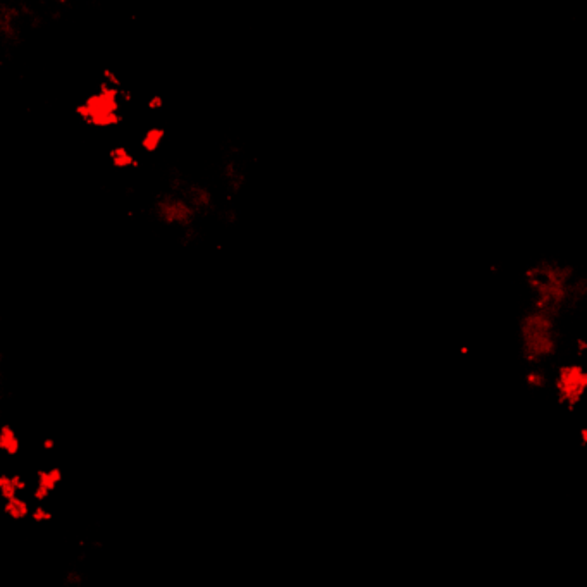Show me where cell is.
<instances>
[{
	"instance_id": "1",
	"label": "cell",
	"mask_w": 587,
	"mask_h": 587,
	"mask_svg": "<svg viewBox=\"0 0 587 587\" xmlns=\"http://www.w3.org/2000/svg\"><path fill=\"white\" fill-rule=\"evenodd\" d=\"M527 307L543 310L563 319L586 301L587 279L572 264L546 257L524 271Z\"/></svg>"
},
{
	"instance_id": "2",
	"label": "cell",
	"mask_w": 587,
	"mask_h": 587,
	"mask_svg": "<svg viewBox=\"0 0 587 587\" xmlns=\"http://www.w3.org/2000/svg\"><path fill=\"white\" fill-rule=\"evenodd\" d=\"M560 317L526 307L519 317L516 341L519 355L526 367H548L558 360L563 343Z\"/></svg>"
},
{
	"instance_id": "3",
	"label": "cell",
	"mask_w": 587,
	"mask_h": 587,
	"mask_svg": "<svg viewBox=\"0 0 587 587\" xmlns=\"http://www.w3.org/2000/svg\"><path fill=\"white\" fill-rule=\"evenodd\" d=\"M556 403L567 412H573L584 403L587 393V367L581 358L555 362L549 369V388Z\"/></svg>"
}]
</instances>
